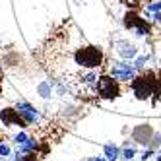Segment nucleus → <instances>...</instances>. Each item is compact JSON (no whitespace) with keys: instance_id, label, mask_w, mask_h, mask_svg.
I'll return each mask as SVG.
<instances>
[{"instance_id":"1","label":"nucleus","mask_w":161,"mask_h":161,"mask_svg":"<svg viewBox=\"0 0 161 161\" xmlns=\"http://www.w3.org/2000/svg\"><path fill=\"white\" fill-rule=\"evenodd\" d=\"M49 72L68 84L78 95H97L105 54L99 47L86 43L82 37L58 33L43 49Z\"/></svg>"}]
</instances>
